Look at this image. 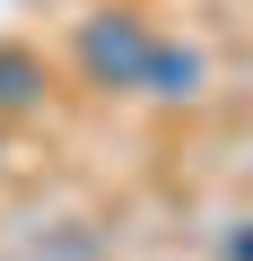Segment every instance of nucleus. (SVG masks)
<instances>
[{"label":"nucleus","instance_id":"1","mask_svg":"<svg viewBox=\"0 0 253 261\" xmlns=\"http://www.w3.org/2000/svg\"><path fill=\"white\" fill-rule=\"evenodd\" d=\"M87 53H96V70H131V61H140V35H131V27H105Z\"/></svg>","mask_w":253,"mask_h":261}]
</instances>
